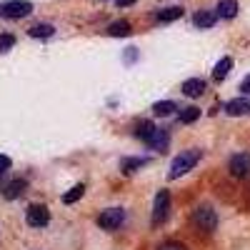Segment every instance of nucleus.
Masks as SVG:
<instances>
[{"label":"nucleus","mask_w":250,"mask_h":250,"mask_svg":"<svg viewBox=\"0 0 250 250\" xmlns=\"http://www.w3.org/2000/svg\"><path fill=\"white\" fill-rule=\"evenodd\" d=\"M190 220H193V228L198 233H203V235H213L215 230H218V213L213 210L210 205H198L195 210H193V215H190Z\"/></svg>","instance_id":"f257e3e1"},{"label":"nucleus","mask_w":250,"mask_h":250,"mask_svg":"<svg viewBox=\"0 0 250 250\" xmlns=\"http://www.w3.org/2000/svg\"><path fill=\"white\" fill-rule=\"evenodd\" d=\"M200 158H203V150H200V148H190V150L180 153V155L173 160V165H170V180H178V178H183L185 173H190L195 165L200 163Z\"/></svg>","instance_id":"f03ea898"},{"label":"nucleus","mask_w":250,"mask_h":250,"mask_svg":"<svg viewBox=\"0 0 250 250\" xmlns=\"http://www.w3.org/2000/svg\"><path fill=\"white\" fill-rule=\"evenodd\" d=\"M125 223V208H105L100 215H98V228L100 230H108V233H115L118 228Z\"/></svg>","instance_id":"7ed1b4c3"},{"label":"nucleus","mask_w":250,"mask_h":250,"mask_svg":"<svg viewBox=\"0 0 250 250\" xmlns=\"http://www.w3.org/2000/svg\"><path fill=\"white\" fill-rule=\"evenodd\" d=\"M168 215H170V190H158L153 200V218H150L153 228L163 225L168 220Z\"/></svg>","instance_id":"20e7f679"},{"label":"nucleus","mask_w":250,"mask_h":250,"mask_svg":"<svg viewBox=\"0 0 250 250\" xmlns=\"http://www.w3.org/2000/svg\"><path fill=\"white\" fill-rule=\"evenodd\" d=\"M30 13H33V3H28V0H5V3H0V18L18 20Z\"/></svg>","instance_id":"39448f33"},{"label":"nucleus","mask_w":250,"mask_h":250,"mask_svg":"<svg viewBox=\"0 0 250 250\" xmlns=\"http://www.w3.org/2000/svg\"><path fill=\"white\" fill-rule=\"evenodd\" d=\"M25 220H28L30 228H45L50 223V210L45 205H40V203H33L25 210Z\"/></svg>","instance_id":"423d86ee"},{"label":"nucleus","mask_w":250,"mask_h":250,"mask_svg":"<svg viewBox=\"0 0 250 250\" xmlns=\"http://www.w3.org/2000/svg\"><path fill=\"white\" fill-rule=\"evenodd\" d=\"M228 173L233 178H245L250 173V153H235L228 160Z\"/></svg>","instance_id":"0eeeda50"},{"label":"nucleus","mask_w":250,"mask_h":250,"mask_svg":"<svg viewBox=\"0 0 250 250\" xmlns=\"http://www.w3.org/2000/svg\"><path fill=\"white\" fill-rule=\"evenodd\" d=\"M168 143H170L168 130H155L148 140H145V145H148L150 150H158V153H165V150H168Z\"/></svg>","instance_id":"6e6552de"},{"label":"nucleus","mask_w":250,"mask_h":250,"mask_svg":"<svg viewBox=\"0 0 250 250\" xmlns=\"http://www.w3.org/2000/svg\"><path fill=\"white\" fill-rule=\"evenodd\" d=\"M205 90H208V83L203 78H190L183 83V95H188V98H200Z\"/></svg>","instance_id":"1a4fd4ad"},{"label":"nucleus","mask_w":250,"mask_h":250,"mask_svg":"<svg viewBox=\"0 0 250 250\" xmlns=\"http://www.w3.org/2000/svg\"><path fill=\"white\" fill-rule=\"evenodd\" d=\"M150 163V158H138V155H128V158H123L120 160V170L125 173V175H133L135 170H140V168H145V165Z\"/></svg>","instance_id":"9d476101"},{"label":"nucleus","mask_w":250,"mask_h":250,"mask_svg":"<svg viewBox=\"0 0 250 250\" xmlns=\"http://www.w3.org/2000/svg\"><path fill=\"white\" fill-rule=\"evenodd\" d=\"M25 188H28V183L23 180V178H15V180H10L5 188H3V198L5 200H15V198H20L25 193Z\"/></svg>","instance_id":"9b49d317"},{"label":"nucleus","mask_w":250,"mask_h":250,"mask_svg":"<svg viewBox=\"0 0 250 250\" xmlns=\"http://www.w3.org/2000/svg\"><path fill=\"white\" fill-rule=\"evenodd\" d=\"M215 20H218V13H213V10H198L193 15V25L200 28V30H205V28H213Z\"/></svg>","instance_id":"f8f14e48"},{"label":"nucleus","mask_w":250,"mask_h":250,"mask_svg":"<svg viewBox=\"0 0 250 250\" xmlns=\"http://www.w3.org/2000/svg\"><path fill=\"white\" fill-rule=\"evenodd\" d=\"M230 70H233V58H220L215 62V68H213V80L215 83L225 80L228 75H230Z\"/></svg>","instance_id":"ddd939ff"},{"label":"nucleus","mask_w":250,"mask_h":250,"mask_svg":"<svg viewBox=\"0 0 250 250\" xmlns=\"http://www.w3.org/2000/svg\"><path fill=\"white\" fill-rule=\"evenodd\" d=\"M228 115H243V113H248L250 110V103L245 100V98H233V100H228L225 103V108H223Z\"/></svg>","instance_id":"4468645a"},{"label":"nucleus","mask_w":250,"mask_h":250,"mask_svg":"<svg viewBox=\"0 0 250 250\" xmlns=\"http://www.w3.org/2000/svg\"><path fill=\"white\" fill-rule=\"evenodd\" d=\"M105 33H108L110 38H125V35L133 33V25L128 23V20H115V23H110V25L105 28Z\"/></svg>","instance_id":"2eb2a0df"},{"label":"nucleus","mask_w":250,"mask_h":250,"mask_svg":"<svg viewBox=\"0 0 250 250\" xmlns=\"http://www.w3.org/2000/svg\"><path fill=\"white\" fill-rule=\"evenodd\" d=\"M218 18H225V20H230L238 15V0H220L218 3Z\"/></svg>","instance_id":"dca6fc26"},{"label":"nucleus","mask_w":250,"mask_h":250,"mask_svg":"<svg viewBox=\"0 0 250 250\" xmlns=\"http://www.w3.org/2000/svg\"><path fill=\"white\" fill-rule=\"evenodd\" d=\"M180 15H183V8L173 5V8H163V10H158V13H155V20H158V23H173V20H178Z\"/></svg>","instance_id":"f3484780"},{"label":"nucleus","mask_w":250,"mask_h":250,"mask_svg":"<svg viewBox=\"0 0 250 250\" xmlns=\"http://www.w3.org/2000/svg\"><path fill=\"white\" fill-rule=\"evenodd\" d=\"M155 130H158V128H155V125H153L150 120H140V123L135 125V130H133V135H135V138H140V140L145 143V140H148V138H150V135H153Z\"/></svg>","instance_id":"a211bd4d"},{"label":"nucleus","mask_w":250,"mask_h":250,"mask_svg":"<svg viewBox=\"0 0 250 250\" xmlns=\"http://www.w3.org/2000/svg\"><path fill=\"white\" fill-rule=\"evenodd\" d=\"M178 110V105L173 100H158L155 105H153V113L158 115V118H168V115H173Z\"/></svg>","instance_id":"6ab92c4d"},{"label":"nucleus","mask_w":250,"mask_h":250,"mask_svg":"<svg viewBox=\"0 0 250 250\" xmlns=\"http://www.w3.org/2000/svg\"><path fill=\"white\" fill-rule=\"evenodd\" d=\"M83 195H85V183H78V185L70 188L65 195H62V203H65V205H73V203H78Z\"/></svg>","instance_id":"aec40b11"},{"label":"nucleus","mask_w":250,"mask_h":250,"mask_svg":"<svg viewBox=\"0 0 250 250\" xmlns=\"http://www.w3.org/2000/svg\"><path fill=\"white\" fill-rule=\"evenodd\" d=\"M200 118V108H195V105H188V108H183L180 113H178V120L183 123V125H190V123H195Z\"/></svg>","instance_id":"412c9836"},{"label":"nucleus","mask_w":250,"mask_h":250,"mask_svg":"<svg viewBox=\"0 0 250 250\" xmlns=\"http://www.w3.org/2000/svg\"><path fill=\"white\" fill-rule=\"evenodd\" d=\"M28 35L30 38H50V35H55V28L50 23H38L28 30Z\"/></svg>","instance_id":"4be33fe9"},{"label":"nucleus","mask_w":250,"mask_h":250,"mask_svg":"<svg viewBox=\"0 0 250 250\" xmlns=\"http://www.w3.org/2000/svg\"><path fill=\"white\" fill-rule=\"evenodd\" d=\"M15 45V35L10 33H0V53H8Z\"/></svg>","instance_id":"5701e85b"},{"label":"nucleus","mask_w":250,"mask_h":250,"mask_svg":"<svg viewBox=\"0 0 250 250\" xmlns=\"http://www.w3.org/2000/svg\"><path fill=\"white\" fill-rule=\"evenodd\" d=\"M155 250H188V245L180 243V240H165V243H160Z\"/></svg>","instance_id":"b1692460"},{"label":"nucleus","mask_w":250,"mask_h":250,"mask_svg":"<svg viewBox=\"0 0 250 250\" xmlns=\"http://www.w3.org/2000/svg\"><path fill=\"white\" fill-rule=\"evenodd\" d=\"M10 165H13V163H10V158H8V155H0V175L8 173V170H10Z\"/></svg>","instance_id":"393cba45"},{"label":"nucleus","mask_w":250,"mask_h":250,"mask_svg":"<svg viewBox=\"0 0 250 250\" xmlns=\"http://www.w3.org/2000/svg\"><path fill=\"white\" fill-rule=\"evenodd\" d=\"M240 90H243V93H250V75H248V78L240 83Z\"/></svg>","instance_id":"a878e982"},{"label":"nucleus","mask_w":250,"mask_h":250,"mask_svg":"<svg viewBox=\"0 0 250 250\" xmlns=\"http://www.w3.org/2000/svg\"><path fill=\"white\" fill-rule=\"evenodd\" d=\"M115 3H118V8H125V5H133L135 0H115Z\"/></svg>","instance_id":"bb28decb"}]
</instances>
